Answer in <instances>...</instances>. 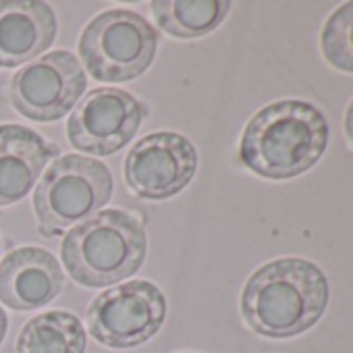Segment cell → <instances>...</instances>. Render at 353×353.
Wrapping results in <instances>:
<instances>
[{"instance_id": "6da1fadb", "label": "cell", "mask_w": 353, "mask_h": 353, "mask_svg": "<svg viewBox=\"0 0 353 353\" xmlns=\"http://www.w3.org/2000/svg\"><path fill=\"white\" fill-rule=\"evenodd\" d=\"M328 305L324 272L303 258H281L258 268L241 293L245 324L268 339H289L312 328Z\"/></svg>"}, {"instance_id": "7a4b0ae2", "label": "cell", "mask_w": 353, "mask_h": 353, "mask_svg": "<svg viewBox=\"0 0 353 353\" xmlns=\"http://www.w3.org/2000/svg\"><path fill=\"white\" fill-rule=\"evenodd\" d=\"M328 143L320 108L303 100H281L258 110L239 143L243 166L266 179H293L312 168Z\"/></svg>"}, {"instance_id": "3957f363", "label": "cell", "mask_w": 353, "mask_h": 353, "mask_svg": "<svg viewBox=\"0 0 353 353\" xmlns=\"http://www.w3.org/2000/svg\"><path fill=\"white\" fill-rule=\"evenodd\" d=\"M148 252L143 223L127 210H102L73 227L61 245L69 276L90 289L133 276Z\"/></svg>"}, {"instance_id": "277c9868", "label": "cell", "mask_w": 353, "mask_h": 353, "mask_svg": "<svg viewBox=\"0 0 353 353\" xmlns=\"http://www.w3.org/2000/svg\"><path fill=\"white\" fill-rule=\"evenodd\" d=\"M112 174L100 160L81 154L57 158L34 194L38 231L61 237L102 212L112 198Z\"/></svg>"}, {"instance_id": "5b68a950", "label": "cell", "mask_w": 353, "mask_h": 353, "mask_svg": "<svg viewBox=\"0 0 353 353\" xmlns=\"http://www.w3.org/2000/svg\"><path fill=\"white\" fill-rule=\"evenodd\" d=\"M156 48V30L129 9L100 13L79 38V57L88 73L106 83H123L143 75L154 63Z\"/></svg>"}, {"instance_id": "8992f818", "label": "cell", "mask_w": 353, "mask_h": 353, "mask_svg": "<svg viewBox=\"0 0 353 353\" xmlns=\"http://www.w3.org/2000/svg\"><path fill=\"white\" fill-rule=\"evenodd\" d=\"M166 299L150 281H129L102 291L88 307V330L104 347L131 349L148 343L164 324Z\"/></svg>"}, {"instance_id": "52a82bcc", "label": "cell", "mask_w": 353, "mask_h": 353, "mask_svg": "<svg viewBox=\"0 0 353 353\" xmlns=\"http://www.w3.org/2000/svg\"><path fill=\"white\" fill-rule=\"evenodd\" d=\"M85 88L81 61L67 50H54L19 69L9 81L7 96L21 117L52 123L75 108Z\"/></svg>"}, {"instance_id": "ba28073f", "label": "cell", "mask_w": 353, "mask_h": 353, "mask_svg": "<svg viewBox=\"0 0 353 353\" xmlns=\"http://www.w3.org/2000/svg\"><path fill=\"white\" fill-rule=\"evenodd\" d=\"M198 170L194 143L179 133L158 131L133 143L125 158V183L141 200H168L183 192Z\"/></svg>"}, {"instance_id": "9c48e42d", "label": "cell", "mask_w": 353, "mask_h": 353, "mask_svg": "<svg viewBox=\"0 0 353 353\" xmlns=\"http://www.w3.org/2000/svg\"><path fill=\"white\" fill-rule=\"evenodd\" d=\"M148 114L145 104L119 88L85 94L69 117L67 137L73 148L92 156H110L131 143Z\"/></svg>"}, {"instance_id": "30bf717a", "label": "cell", "mask_w": 353, "mask_h": 353, "mask_svg": "<svg viewBox=\"0 0 353 353\" xmlns=\"http://www.w3.org/2000/svg\"><path fill=\"white\" fill-rule=\"evenodd\" d=\"M63 287L65 272L48 250L19 248L0 262V301L11 310H40L57 299Z\"/></svg>"}, {"instance_id": "8fae6325", "label": "cell", "mask_w": 353, "mask_h": 353, "mask_svg": "<svg viewBox=\"0 0 353 353\" xmlns=\"http://www.w3.org/2000/svg\"><path fill=\"white\" fill-rule=\"evenodd\" d=\"M61 154L30 127L7 123L0 125V206L23 200L42 176L48 162Z\"/></svg>"}, {"instance_id": "7c38bea8", "label": "cell", "mask_w": 353, "mask_h": 353, "mask_svg": "<svg viewBox=\"0 0 353 353\" xmlns=\"http://www.w3.org/2000/svg\"><path fill=\"white\" fill-rule=\"evenodd\" d=\"M57 13L40 0L0 3V69L36 61L57 40Z\"/></svg>"}, {"instance_id": "4fadbf2b", "label": "cell", "mask_w": 353, "mask_h": 353, "mask_svg": "<svg viewBox=\"0 0 353 353\" xmlns=\"http://www.w3.org/2000/svg\"><path fill=\"white\" fill-rule=\"evenodd\" d=\"M227 0H154L156 26L172 38L194 40L212 34L229 15Z\"/></svg>"}, {"instance_id": "5bb4252c", "label": "cell", "mask_w": 353, "mask_h": 353, "mask_svg": "<svg viewBox=\"0 0 353 353\" xmlns=\"http://www.w3.org/2000/svg\"><path fill=\"white\" fill-rule=\"evenodd\" d=\"M88 336L75 314L52 310L28 320L21 328L17 353H85Z\"/></svg>"}, {"instance_id": "9a60e30c", "label": "cell", "mask_w": 353, "mask_h": 353, "mask_svg": "<svg viewBox=\"0 0 353 353\" xmlns=\"http://www.w3.org/2000/svg\"><path fill=\"white\" fill-rule=\"evenodd\" d=\"M320 44L324 59L334 69L353 73V3L339 7L328 17Z\"/></svg>"}, {"instance_id": "2e32d148", "label": "cell", "mask_w": 353, "mask_h": 353, "mask_svg": "<svg viewBox=\"0 0 353 353\" xmlns=\"http://www.w3.org/2000/svg\"><path fill=\"white\" fill-rule=\"evenodd\" d=\"M345 133H347V137H349V141H351V145H353V100H351V104H349V108H347V117H345Z\"/></svg>"}, {"instance_id": "e0dca14e", "label": "cell", "mask_w": 353, "mask_h": 353, "mask_svg": "<svg viewBox=\"0 0 353 353\" xmlns=\"http://www.w3.org/2000/svg\"><path fill=\"white\" fill-rule=\"evenodd\" d=\"M7 330H9V318H7V312L0 305V345H3L5 336H7Z\"/></svg>"}]
</instances>
